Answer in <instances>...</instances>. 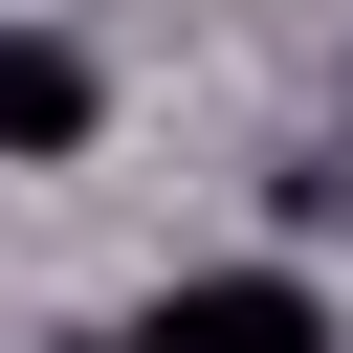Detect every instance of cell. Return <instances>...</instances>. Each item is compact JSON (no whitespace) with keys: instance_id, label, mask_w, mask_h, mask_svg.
<instances>
[{"instance_id":"7a4b0ae2","label":"cell","mask_w":353,"mask_h":353,"mask_svg":"<svg viewBox=\"0 0 353 353\" xmlns=\"http://www.w3.org/2000/svg\"><path fill=\"white\" fill-rule=\"evenodd\" d=\"M88 132H110V66L22 22V44H0V154H88Z\"/></svg>"},{"instance_id":"6da1fadb","label":"cell","mask_w":353,"mask_h":353,"mask_svg":"<svg viewBox=\"0 0 353 353\" xmlns=\"http://www.w3.org/2000/svg\"><path fill=\"white\" fill-rule=\"evenodd\" d=\"M132 353H353V331H331L287 265H199V287H154V309H132Z\"/></svg>"}]
</instances>
